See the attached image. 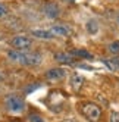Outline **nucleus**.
I'll list each match as a JSON object with an SVG mask.
<instances>
[{"label":"nucleus","instance_id":"obj_1","mask_svg":"<svg viewBox=\"0 0 119 122\" xmlns=\"http://www.w3.org/2000/svg\"><path fill=\"white\" fill-rule=\"evenodd\" d=\"M5 107L10 113H22L25 110V107H27V104H25V100L19 94L12 93L5 97Z\"/></svg>","mask_w":119,"mask_h":122},{"label":"nucleus","instance_id":"obj_2","mask_svg":"<svg viewBox=\"0 0 119 122\" xmlns=\"http://www.w3.org/2000/svg\"><path fill=\"white\" fill-rule=\"evenodd\" d=\"M81 113L90 122H97L101 116V109L94 103H82L81 104Z\"/></svg>","mask_w":119,"mask_h":122},{"label":"nucleus","instance_id":"obj_3","mask_svg":"<svg viewBox=\"0 0 119 122\" xmlns=\"http://www.w3.org/2000/svg\"><path fill=\"white\" fill-rule=\"evenodd\" d=\"M9 44L13 50H18V51H27L31 49L32 46V38L27 37V36H15L10 38Z\"/></svg>","mask_w":119,"mask_h":122},{"label":"nucleus","instance_id":"obj_4","mask_svg":"<svg viewBox=\"0 0 119 122\" xmlns=\"http://www.w3.org/2000/svg\"><path fill=\"white\" fill-rule=\"evenodd\" d=\"M43 62V55L38 51H22L21 65L24 66H38Z\"/></svg>","mask_w":119,"mask_h":122},{"label":"nucleus","instance_id":"obj_5","mask_svg":"<svg viewBox=\"0 0 119 122\" xmlns=\"http://www.w3.org/2000/svg\"><path fill=\"white\" fill-rule=\"evenodd\" d=\"M44 76L50 81H59V80H63L66 76V71L62 68H50L49 71H46Z\"/></svg>","mask_w":119,"mask_h":122},{"label":"nucleus","instance_id":"obj_6","mask_svg":"<svg viewBox=\"0 0 119 122\" xmlns=\"http://www.w3.org/2000/svg\"><path fill=\"white\" fill-rule=\"evenodd\" d=\"M43 12L50 19H55V18H57V16L60 15V9H59V6L56 3H46L43 6Z\"/></svg>","mask_w":119,"mask_h":122},{"label":"nucleus","instance_id":"obj_7","mask_svg":"<svg viewBox=\"0 0 119 122\" xmlns=\"http://www.w3.org/2000/svg\"><path fill=\"white\" fill-rule=\"evenodd\" d=\"M50 32L53 34V37L55 36H59V37H68V36H71V28H68L65 27V25H53L52 28L49 30Z\"/></svg>","mask_w":119,"mask_h":122},{"label":"nucleus","instance_id":"obj_8","mask_svg":"<svg viewBox=\"0 0 119 122\" xmlns=\"http://www.w3.org/2000/svg\"><path fill=\"white\" fill-rule=\"evenodd\" d=\"M82 84H84V78L81 75H78L76 72L71 75V87H72L74 91H79L81 87H82Z\"/></svg>","mask_w":119,"mask_h":122},{"label":"nucleus","instance_id":"obj_9","mask_svg":"<svg viewBox=\"0 0 119 122\" xmlns=\"http://www.w3.org/2000/svg\"><path fill=\"white\" fill-rule=\"evenodd\" d=\"M31 34L34 37L41 38V40H52L53 38V34L49 30H31Z\"/></svg>","mask_w":119,"mask_h":122},{"label":"nucleus","instance_id":"obj_10","mask_svg":"<svg viewBox=\"0 0 119 122\" xmlns=\"http://www.w3.org/2000/svg\"><path fill=\"white\" fill-rule=\"evenodd\" d=\"M55 59L60 63H72L74 60V56L71 53H65V51H60V53H56L55 55Z\"/></svg>","mask_w":119,"mask_h":122},{"label":"nucleus","instance_id":"obj_11","mask_svg":"<svg viewBox=\"0 0 119 122\" xmlns=\"http://www.w3.org/2000/svg\"><path fill=\"white\" fill-rule=\"evenodd\" d=\"M7 57H9V60H12V62L15 63H21V59H22V51H18V50H7Z\"/></svg>","mask_w":119,"mask_h":122},{"label":"nucleus","instance_id":"obj_12","mask_svg":"<svg viewBox=\"0 0 119 122\" xmlns=\"http://www.w3.org/2000/svg\"><path fill=\"white\" fill-rule=\"evenodd\" d=\"M103 63L110 69V71H119V60L118 59H106L103 60Z\"/></svg>","mask_w":119,"mask_h":122},{"label":"nucleus","instance_id":"obj_13","mask_svg":"<svg viewBox=\"0 0 119 122\" xmlns=\"http://www.w3.org/2000/svg\"><path fill=\"white\" fill-rule=\"evenodd\" d=\"M71 55H72V56L82 57V59H87V60L93 59V55H91V53H88L87 50H82V49H79V50H72V51H71Z\"/></svg>","mask_w":119,"mask_h":122},{"label":"nucleus","instance_id":"obj_14","mask_svg":"<svg viewBox=\"0 0 119 122\" xmlns=\"http://www.w3.org/2000/svg\"><path fill=\"white\" fill-rule=\"evenodd\" d=\"M97 30H99V25H97L96 21H88V22H87V31H88L90 34H96Z\"/></svg>","mask_w":119,"mask_h":122},{"label":"nucleus","instance_id":"obj_15","mask_svg":"<svg viewBox=\"0 0 119 122\" xmlns=\"http://www.w3.org/2000/svg\"><path fill=\"white\" fill-rule=\"evenodd\" d=\"M107 50L110 51L112 55H118L119 53V41H113V43H110Z\"/></svg>","mask_w":119,"mask_h":122},{"label":"nucleus","instance_id":"obj_16","mask_svg":"<svg viewBox=\"0 0 119 122\" xmlns=\"http://www.w3.org/2000/svg\"><path fill=\"white\" fill-rule=\"evenodd\" d=\"M7 13H9V9H7V6L0 3V19H3L5 16H7Z\"/></svg>","mask_w":119,"mask_h":122},{"label":"nucleus","instance_id":"obj_17","mask_svg":"<svg viewBox=\"0 0 119 122\" xmlns=\"http://www.w3.org/2000/svg\"><path fill=\"white\" fill-rule=\"evenodd\" d=\"M28 121L30 122H44V119L41 118L40 115H30L28 116Z\"/></svg>","mask_w":119,"mask_h":122},{"label":"nucleus","instance_id":"obj_18","mask_svg":"<svg viewBox=\"0 0 119 122\" xmlns=\"http://www.w3.org/2000/svg\"><path fill=\"white\" fill-rule=\"evenodd\" d=\"M110 122H119V112L110 113Z\"/></svg>","mask_w":119,"mask_h":122},{"label":"nucleus","instance_id":"obj_19","mask_svg":"<svg viewBox=\"0 0 119 122\" xmlns=\"http://www.w3.org/2000/svg\"><path fill=\"white\" fill-rule=\"evenodd\" d=\"M40 87V84H34V85H28L27 88H25V93H31V91H34L35 88H38Z\"/></svg>","mask_w":119,"mask_h":122},{"label":"nucleus","instance_id":"obj_20","mask_svg":"<svg viewBox=\"0 0 119 122\" xmlns=\"http://www.w3.org/2000/svg\"><path fill=\"white\" fill-rule=\"evenodd\" d=\"M2 81H5V74L0 72V82H2Z\"/></svg>","mask_w":119,"mask_h":122},{"label":"nucleus","instance_id":"obj_21","mask_svg":"<svg viewBox=\"0 0 119 122\" xmlns=\"http://www.w3.org/2000/svg\"><path fill=\"white\" fill-rule=\"evenodd\" d=\"M2 40H3V32L0 31V41H2Z\"/></svg>","mask_w":119,"mask_h":122},{"label":"nucleus","instance_id":"obj_22","mask_svg":"<svg viewBox=\"0 0 119 122\" xmlns=\"http://www.w3.org/2000/svg\"><path fill=\"white\" fill-rule=\"evenodd\" d=\"M63 122H76V121H74V119H68V121H63Z\"/></svg>","mask_w":119,"mask_h":122},{"label":"nucleus","instance_id":"obj_23","mask_svg":"<svg viewBox=\"0 0 119 122\" xmlns=\"http://www.w3.org/2000/svg\"><path fill=\"white\" fill-rule=\"evenodd\" d=\"M69 2H74V0H69Z\"/></svg>","mask_w":119,"mask_h":122}]
</instances>
